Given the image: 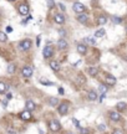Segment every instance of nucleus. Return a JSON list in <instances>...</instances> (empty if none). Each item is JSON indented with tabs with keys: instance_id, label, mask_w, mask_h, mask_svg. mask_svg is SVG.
<instances>
[{
	"instance_id": "nucleus-2",
	"label": "nucleus",
	"mask_w": 127,
	"mask_h": 134,
	"mask_svg": "<svg viewBox=\"0 0 127 134\" xmlns=\"http://www.w3.org/2000/svg\"><path fill=\"white\" fill-rule=\"evenodd\" d=\"M19 14L20 15H23V16H25V15H29V6L26 5L25 3H23V4H20L19 5Z\"/></svg>"
},
{
	"instance_id": "nucleus-32",
	"label": "nucleus",
	"mask_w": 127,
	"mask_h": 134,
	"mask_svg": "<svg viewBox=\"0 0 127 134\" xmlns=\"http://www.w3.org/2000/svg\"><path fill=\"white\" fill-rule=\"evenodd\" d=\"M72 122H74V125H75V127L80 128V122H78V120H77L76 118H74V119H72Z\"/></svg>"
},
{
	"instance_id": "nucleus-19",
	"label": "nucleus",
	"mask_w": 127,
	"mask_h": 134,
	"mask_svg": "<svg viewBox=\"0 0 127 134\" xmlns=\"http://www.w3.org/2000/svg\"><path fill=\"white\" fill-rule=\"evenodd\" d=\"M126 107H127V104L125 102H119L117 103V109H119V112H122L123 109H126Z\"/></svg>"
},
{
	"instance_id": "nucleus-42",
	"label": "nucleus",
	"mask_w": 127,
	"mask_h": 134,
	"mask_svg": "<svg viewBox=\"0 0 127 134\" xmlns=\"http://www.w3.org/2000/svg\"><path fill=\"white\" fill-rule=\"evenodd\" d=\"M10 1H15V0H10Z\"/></svg>"
},
{
	"instance_id": "nucleus-11",
	"label": "nucleus",
	"mask_w": 127,
	"mask_h": 134,
	"mask_svg": "<svg viewBox=\"0 0 127 134\" xmlns=\"http://www.w3.org/2000/svg\"><path fill=\"white\" fill-rule=\"evenodd\" d=\"M110 118L113 120V122H119V120L121 119V115L119 112H111L110 113Z\"/></svg>"
},
{
	"instance_id": "nucleus-41",
	"label": "nucleus",
	"mask_w": 127,
	"mask_h": 134,
	"mask_svg": "<svg viewBox=\"0 0 127 134\" xmlns=\"http://www.w3.org/2000/svg\"><path fill=\"white\" fill-rule=\"evenodd\" d=\"M9 133H10V134H15V133H14V130H9Z\"/></svg>"
},
{
	"instance_id": "nucleus-30",
	"label": "nucleus",
	"mask_w": 127,
	"mask_h": 134,
	"mask_svg": "<svg viewBox=\"0 0 127 134\" xmlns=\"http://www.w3.org/2000/svg\"><path fill=\"white\" fill-rule=\"evenodd\" d=\"M54 5H55L54 0H49V1H47V6H49V9H52V8H54Z\"/></svg>"
},
{
	"instance_id": "nucleus-13",
	"label": "nucleus",
	"mask_w": 127,
	"mask_h": 134,
	"mask_svg": "<svg viewBox=\"0 0 127 134\" xmlns=\"http://www.w3.org/2000/svg\"><path fill=\"white\" fill-rule=\"evenodd\" d=\"M25 107H26V109H28V111H30V112H31V111H34L35 108H36V106H35V103H34L33 101H30V99H29V101H26V103H25Z\"/></svg>"
},
{
	"instance_id": "nucleus-24",
	"label": "nucleus",
	"mask_w": 127,
	"mask_h": 134,
	"mask_svg": "<svg viewBox=\"0 0 127 134\" xmlns=\"http://www.w3.org/2000/svg\"><path fill=\"white\" fill-rule=\"evenodd\" d=\"M97 23L100 24V25H105L107 23V19H106V16H100V18L97 19Z\"/></svg>"
},
{
	"instance_id": "nucleus-16",
	"label": "nucleus",
	"mask_w": 127,
	"mask_h": 134,
	"mask_svg": "<svg viewBox=\"0 0 127 134\" xmlns=\"http://www.w3.org/2000/svg\"><path fill=\"white\" fill-rule=\"evenodd\" d=\"M87 72H89L90 76L94 77V76H96V75L98 73V70H97L96 67H90V68H87Z\"/></svg>"
},
{
	"instance_id": "nucleus-5",
	"label": "nucleus",
	"mask_w": 127,
	"mask_h": 134,
	"mask_svg": "<svg viewBox=\"0 0 127 134\" xmlns=\"http://www.w3.org/2000/svg\"><path fill=\"white\" fill-rule=\"evenodd\" d=\"M69 112V104L66 102H64V103H61V104L59 106V113L60 114H62V115H65Z\"/></svg>"
},
{
	"instance_id": "nucleus-34",
	"label": "nucleus",
	"mask_w": 127,
	"mask_h": 134,
	"mask_svg": "<svg viewBox=\"0 0 127 134\" xmlns=\"http://www.w3.org/2000/svg\"><path fill=\"white\" fill-rule=\"evenodd\" d=\"M40 41H41L40 36H37V37H36V45H37V46H40Z\"/></svg>"
},
{
	"instance_id": "nucleus-3",
	"label": "nucleus",
	"mask_w": 127,
	"mask_h": 134,
	"mask_svg": "<svg viewBox=\"0 0 127 134\" xmlns=\"http://www.w3.org/2000/svg\"><path fill=\"white\" fill-rule=\"evenodd\" d=\"M72 9H74V11H75V12H77V14H82V12L85 11V6L82 5L81 3H74Z\"/></svg>"
},
{
	"instance_id": "nucleus-29",
	"label": "nucleus",
	"mask_w": 127,
	"mask_h": 134,
	"mask_svg": "<svg viewBox=\"0 0 127 134\" xmlns=\"http://www.w3.org/2000/svg\"><path fill=\"white\" fill-rule=\"evenodd\" d=\"M112 21H113L115 24H121V23H122V19H121V18H117V16H113Z\"/></svg>"
},
{
	"instance_id": "nucleus-20",
	"label": "nucleus",
	"mask_w": 127,
	"mask_h": 134,
	"mask_svg": "<svg viewBox=\"0 0 127 134\" xmlns=\"http://www.w3.org/2000/svg\"><path fill=\"white\" fill-rule=\"evenodd\" d=\"M96 98H97V93H96L95 91H90L89 92V99L90 101H95Z\"/></svg>"
},
{
	"instance_id": "nucleus-39",
	"label": "nucleus",
	"mask_w": 127,
	"mask_h": 134,
	"mask_svg": "<svg viewBox=\"0 0 127 134\" xmlns=\"http://www.w3.org/2000/svg\"><path fill=\"white\" fill-rule=\"evenodd\" d=\"M11 97H12V96H11V93H8V94H6V98H8V99H10Z\"/></svg>"
},
{
	"instance_id": "nucleus-7",
	"label": "nucleus",
	"mask_w": 127,
	"mask_h": 134,
	"mask_svg": "<svg viewBox=\"0 0 127 134\" xmlns=\"http://www.w3.org/2000/svg\"><path fill=\"white\" fill-rule=\"evenodd\" d=\"M20 118L23 119V120H30L31 119V112L30 111H24V112H21L20 113Z\"/></svg>"
},
{
	"instance_id": "nucleus-23",
	"label": "nucleus",
	"mask_w": 127,
	"mask_h": 134,
	"mask_svg": "<svg viewBox=\"0 0 127 134\" xmlns=\"http://www.w3.org/2000/svg\"><path fill=\"white\" fill-rule=\"evenodd\" d=\"M105 30L103 29H100V30H97V31L95 32V37H102V36H105Z\"/></svg>"
},
{
	"instance_id": "nucleus-28",
	"label": "nucleus",
	"mask_w": 127,
	"mask_h": 134,
	"mask_svg": "<svg viewBox=\"0 0 127 134\" xmlns=\"http://www.w3.org/2000/svg\"><path fill=\"white\" fill-rule=\"evenodd\" d=\"M85 41H86V42H89L90 45H95V44H96L95 38H92V37H86V38H85Z\"/></svg>"
},
{
	"instance_id": "nucleus-1",
	"label": "nucleus",
	"mask_w": 127,
	"mask_h": 134,
	"mask_svg": "<svg viewBox=\"0 0 127 134\" xmlns=\"http://www.w3.org/2000/svg\"><path fill=\"white\" fill-rule=\"evenodd\" d=\"M42 55L45 58H50L52 55H54V50H52L51 45H46L45 47H44V51H42Z\"/></svg>"
},
{
	"instance_id": "nucleus-22",
	"label": "nucleus",
	"mask_w": 127,
	"mask_h": 134,
	"mask_svg": "<svg viewBox=\"0 0 127 134\" xmlns=\"http://www.w3.org/2000/svg\"><path fill=\"white\" fill-rule=\"evenodd\" d=\"M98 91H100V93H101V94H106V92H107V86L100 84V86H98Z\"/></svg>"
},
{
	"instance_id": "nucleus-26",
	"label": "nucleus",
	"mask_w": 127,
	"mask_h": 134,
	"mask_svg": "<svg viewBox=\"0 0 127 134\" xmlns=\"http://www.w3.org/2000/svg\"><path fill=\"white\" fill-rule=\"evenodd\" d=\"M6 92V84L4 82H0V93H5Z\"/></svg>"
},
{
	"instance_id": "nucleus-17",
	"label": "nucleus",
	"mask_w": 127,
	"mask_h": 134,
	"mask_svg": "<svg viewBox=\"0 0 127 134\" xmlns=\"http://www.w3.org/2000/svg\"><path fill=\"white\" fill-rule=\"evenodd\" d=\"M49 104L52 106V107L57 106V104H59V99L56 98V97H50V98H49Z\"/></svg>"
},
{
	"instance_id": "nucleus-6",
	"label": "nucleus",
	"mask_w": 127,
	"mask_h": 134,
	"mask_svg": "<svg viewBox=\"0 0 127 134\" xmlns=\"http://www.w3.org/2000/svg\"><path fill=\"white\" fill-rule=\"evenodd\" d=\"M30 47H31V40H30V38L21 41V44H20V49H21V50L26 51V50H29Z\"/></svg>"
},
{
	"instance_id": "nucleus-38",
	"label": "nucleus",
	"mask_w": 127,
	"mask_h": 134,
	"mask_svg": "<svg viewBox=\"0 0 127 134\" xmlns=\"http://www.w3.org/2000/svg\"><path fill=\"white\" fill-rule=\"evenodd\" d=\"M103 99H105V94H102V96H101V97H100V102H101V103H102V102H103Z\"/></svg>"
},
{
	"instance_id": "nucleus-8",
	"label": "nucleus",
	"mask_w": 127,
	"mask_h": 134,
	"mask_svg": "<svg viewBox=\"0 0 127 134\" xmlns=\"http://www.w3.org/2000/svg\"><path fill=\"white\" fill-rule=\"evenodd\" d=\"M21 72H23L24 77H31L33 76V68L31 67H24Z\"/></svg>"
},
{
	"instance_id": "nucleus-31",
	"label": "nucleus",
	"mask_w": 127,
	"mask_h": 134,
	"mask_svg": "<svg viewBox=\"0 0 127 134\" xmlns=\"http://www.w3.org/2000/svg\"><path fill=\"white\" fill-rule=\"evenodd\" d=\"M78 130H80L81 134H89V130L86 128H78Z\"/></svg>"
},
{
	"instance_id": "nucleus-15",
	"label": "nucleus",
	"mask_w": 127,
	"mask_h": 134,
	"mask_svg": "<svg viewBox=\"0 0 127 134\" xmlns=\"http://www.w3.org/2000/svg\"><path fill=\"white\" fill-rule=\"evenodd\" d=\"M77 51H78L81 55H85V54L87 52V47H86L85 45L80 44V45H77Z\"/></svg>"
},
{
	"instance_id": "nucleus-21",
	"label": "nucleus",
	"mask_w": 127,
	"mask_h": 134,
	"mask_svg": "<svg viewBox=\"0 0 127 134\" xmlns=\"http://www.w3.org/2000/svg\"><path fill=\"white\" fill-rule=\"evenodd\" d=\"M40 83L44 86H54V82H51L49 80H45V78H41L40 80Z\"/></svg>"
},
{
	"instance_id": "nucleus-27",
	"label": "nucleus",
	"mask_w": 127,
	"mask_h": 134,
	"mask_svg": "<svg viewBox=\"0 0 127 134\" xmlns=\"http://www.w3.org/2000/svg\"><path fill=\"white\" fill-rule=\"evenodd\" d=\"M6 40H8L6 34H5V32H1V31H0V41H1V42H5Z\"/></svg>"
},
{
	"instance_id": "nucleus-37",
	"label": "nucleus",
	"mask_w": 127,
	"mask_h": 134,
	"mask_svg": "<svg viewBox=\"0 0 127 134\" xmlns=\"http://www.w3.org/2000/svg\"><path fill=\"white\" fill-rule=\"evenodd\" d=\"M112 134H123V132H122V130H119V129H117V130H115Z\"/></svg>"
},
{
	"instance_id": "nucleus-14",
	"label": "nucleus",
	"mask_w": 127,
	"mask_h": 134,
	"mask_svg": "<svg viewBox=\"0 0 127 134\" xmlns=\"http://www.w3.org/2000/svg\"><path fill=\"white\" fill-rule=\"evenodd\" d=\"M106 82H107V84H110V86H113L116 83V78L113 76H111V75H107L106 76Z\"/></svg>"
},
{
	"instance_id": "nucleus-10",
	"label": "nucleus",
	"mask_w": 127,
	"mask_h": 134,
	"mask_svg": "<svg viewBox=\"0 0 127 134\" xmlns=\"http://www.w3.org/2000/svg\"><path fill=\"white\" fill-rule=\"evenodd\" d=\"M87 20H89V18H87V15H85L84 12H82V14H78V15H77V21H78V23H81V24H86V23H87Z\"/></svg>"
},
{
	"instance_id": "nucleus-35",
	"label": "nucleus",
	"mask_w": 127,
	"mask_h": 134,
	"mask_svg": "<svg viewBox=\"0 0 127 134\" xmlns=\"http://www.w3.org/2000/svg\"><path fill=\"white\" fill-rule=\"evenodd\" d=\"M5 30H6V32H12V27L11 26H6Z\"/></svg>"
},
{
	"instance_id": "nucleus-12",
	"label": "nucleus",
	"mask_w": 127,
	"mask_h": 134,
	"mask_svg": "<svg viewBox=\"0 0 127 134\" xmlns=\"http://www.w3.org/2000/svg\"><path fill=\"white\" fill-rule=\"evenodd\" d=\"M57 47L60 50H65L67 47V42H66V40L65 38H60L59 40V42H57Z\"/></svg>"
},
{
	"instance_id": "nucleus-9",
	"label": "nucleus",
	"mask_w": 127,
	"mask_h": 134,
	"mask_svg": "<svg viewBox=\"0 0 127 134\" xmlns=\"http://www.w3.org/2000/svg\"><path fill=\"white\" fill-rule=\"evenodd\" d=\"M54 20H55L56 24H60V25H62L65 23V18H64V15H61V14H56Z\"/></svg>"
},
{
	"instance_id": "nucleus-18",
	"label": "nucleus",
	"mask_w": 127,
	"mask_h": 134,
	"mask_svg": "<svg viewBox=\"0 0 127 134\" xmlns=\"http://www.w3.org/2000/svg\"><path fill=\"white\" fill-rule=\"evenodd\" d=\"M50 67H51L54 71H59V70H60V65H59L57 61H51V62H50Z\"/></svg>"
},
{
	"instance_id": "nucleus-36",
	"label": "nucleus",
	"mask_w": 127,
	"mask_h": 134,
	"mask_svg": "<svg viewBox=\"0 0 127 134\" xmlns=\"http://www.w3.org/2000/svg\"><path fill=\"white\" fill-rule=\"evenodd\" d=\"M59 34H60V36H65V34H66V32H65V30H60V31H59Z\"/></svg>"
},
{
	"instance_id": "nucleus-25",
	"label": "nucleus",
	"mask_w": 127,
	"mask_h": 134,
	"mask_svg": "<svg viewBox=\"0 0 127 134\" xmlns=\"http://www.w3.org/2000/svg\"><path fill=\"white\" fill-rule=\"evenodd\" d=\"M8 72H9V73H14V72H15V65H14V63H10V65L8 66Z\"/></svg>"
},
{
	"instance_id": "nucleus-33",
	"label": "nucleus",
	"mask_w": 127,
	"mask_h": 134,
	"mask_svg": "<svg viewBox=\"0 0 127 134\" xmlns=\"http://www.w3.org/2000/svg\"><path fill=\"white\" fill-rule=\"evenodd\" d=\"M59 93L61 94V96H64V94H65V92H64V88H62V87H60V88H59Z\"/></svg>"
},
{
	"instance_id": "nucleus-40",
	"label": "nucleus",
	"mask_w": 127,
	"mask_h": 134,
	"mask_svg": "<svg viewBox=\"0 0 127 134\" xmlns=\"http://www.w3.org/2000/svg\"><path fill=\"white\" fill-rule=\"evenodd\" d=\"M98 128H100V129H101V130H103V129H105V125H102V124H101V125H100V127H98Z\"/></svg>"
},
{
	"instance_id": "nucleus-4",
	"label": "nucleus",
	"mask_w": 127,
	"mask_h": 134,
	"mask_svg": "<svg viewBox=\"0 0 127 134\" xmlns=\"http://www.w3.org/2000/svg\"><path fill=\"white\" fill-rule=\"evenodd\" d=\"M49 128H50L51 132H59L60 123L57 122V120H51V122L49 123Z\"/></svg>"
}]
</instances>
